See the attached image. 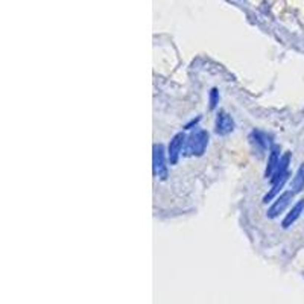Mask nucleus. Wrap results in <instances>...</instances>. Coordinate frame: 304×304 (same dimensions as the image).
I'll use <instances>...</instances> for the list:
<instances>
[{
  "mask_svg": "<svg viewBox=\"0 0 304 304\" xmlns=\"http://www.w3.org/2000/svg\"><path fill=\"white\" fill-rule=\"evenodd\" d=\"M209 145V132L207 131H196L185 142L184 154L185 155H202Z\"/></svg>",
  "mask_w": 304,
  "mask_h": 304,
  "instance_id": "1",
  "label": "nucleus"
},
{
  "mask_svg": "<svg viewBox=\"0 0 304 304\" xmlns=\"http://www.w3.org/2000/svg\"><path fill=\"white\" fill-rule=\"evenodd\" d=\"M219 104V91L217 89H212L210 91V108H216V105Z\"/></svg>",
  "mask_w": 304,
  "mask_h": 304,
  "instance_id": "10",
  "label": "nucleus"
},
{
  "mask_svg": "<svg viewBox=\"0 0 304 304\" xmlns=\"http://www.w3.org/2000/svg\"><path fill=\"white\" fill-rule=\"evenodd\" d=\"M184 134L182 132H178L172 137L171 143H169V149H167V155H169V163L171 164H177L178 158H180V154L182 151V145H184Z\"/></svg>",
  "mask_w": 304,
  "mask_h": 304,
  "instance_id": "5",
  "label": "nucleus"
},
{
  "mask_svg": "<svg viewBox=\"0 0 304 304\" xmlns=\"http://www.w3.org/2000/svg\"><path fill=\"white\" fill-rule=\"evenodd\" d=\"M154 175L160 180L167 178V164H166V157H164V148L161 145H154Z\"/></svg>",
  "mask_w": 304,
  "mask_h": 304,
  "instance_id": "2",
  "label": "nucleus"
},
{
  "mask_svg": "<svg viewBox=\"0 0 304 304\" xmlns=\"http://www.w3.org/2000/svg\"><path fill=\"white\" fill-rule=\"evenodd\" d=\"M289 163H291V152H284V154L281 155V158H280V163H278V166L275 169V172L271 177V182H275L280 178L289 175V172H288Z\"/></svg>",
  "mask_w": 304,
  "mask_h": 304,
  "instance_id": "7",
  "label": "nucleus"
},
{
  "mask_svg": "<svg viewBox=\"0 0 304 304\" xmlns=\"http://www.w3.org/2000/svg\"><path fill=\"white\" fill-rule=\"evenodd\" d=\"M280 148L278 146H273L271 148V152H269V158H268V166H266V171H265V178H271L273 174L275 172V169L280 163Z\"/></svg>",
  "mask_w": 304,
  "mask_h": 304,
  "instance_id": "8",
  "label": "nucleus"
},
{
  "mask_svg": "<svg viewBox=\"0 0 304 304\" xmlns=\"http://www.w3.org/2000/svg\"><path fill=\"white\" fill-rule=\"evenodd\" d=\"M234 129V122L233 117L225 113L224 110H221L216 116V125H214V131L219 134V136H227Z\"/></svg>",
  "mask_w": 304,
  "mask_h": 304,
  "instance_id": "4",
  "label": "nucleus"
},
{
  "mask_svg": "<svg viewBox=\"0 0 304 304\" xmlns=\"http://www.w3.org/2000/svg\"><path fill=\"white\" fill-rule=\"evenodd\" d=\"M291 189L294 193H300L304 189V163L298 167L295 177L291 181Z\"/></svg>",
  "mask_w": 304,
  "mask_h": 304,
  "instance_id": "9",
  "label": "nucleus"
},
{
  "mask_svg": "<svg viewBox=\"0 0 304 304\" xmlns=\"http://www.w3.org/2000/svg\"><path fill=\"white\" fill-rule=\"evenodd\" d=\"M303 212H304V199H300V201L295 202V206L289 210V213L284 216L283 222H281L283 228H289L292 224H295L297 219L301 216Z\"/></svg>",
  "mask_w": 304,
  "mask_h": 304,
  "instance_id": "6",
  "label": "nucleus"
},
{
  "mask_svg": "<svg viewBox=\"0 0 304 304\" xmlns=\"http://www.w3.org/2000/svg\"><path fill=\"white\" fill-rule=\"evenodd\" d=\"M294 192L292 190H286V192H283L280 196H277L275 198V201H274V204L271 206V209L268 210V217H271V219H274V217H277L280 213H283L286 209H288V206L291 204V201L294 199Z\"/></svg>",
  "mask_w": 304,
  "mask_h": 304,
  "instance_id": "3",
  "label": "nucleus"
}]
</instances>
